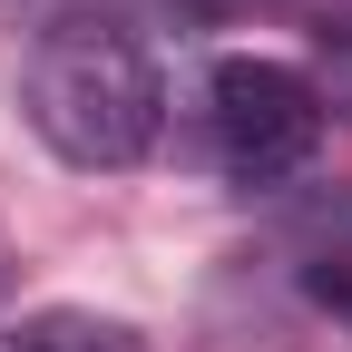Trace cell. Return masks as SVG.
<instances>
[{
	"label": "cell",
	"mask_w": 352,
	"mask_h": 352,
	"mask_svg": "<svg viewBox=\"0 0 352 352\" xmlns=\"http://www.w3.org/2000/svg\"><path fill=\"white\" fill-rule=\"evenodd\" d=\"M20 98H30V127L50 138V157L88 166V176H108V166H138L157 147V127H166V88L147 69V50L127 30H50L30 50V78H20Z\"/></svg>",
	"instance_id": "1"
},
{
	"label": "cell",
	"mask_w": 352,
	"mask_h": 352,
	"mask_svg": "<svg viewBox=\"0 0 352 352\" xmlns=\"http://www.w3.org/2000/svg\"><path fill=\"white\" fill-rule=\"evenodd\" d=\"M206 127H215V157H226L245 186H274V176H294L303 157H314L323 98H314V78L284 69V59H215Z\"/></svg>",
	"instance_id": "2"
},
{
	"label": "cell",
	"mask_w": 352,
	"mask_h": 352,
	"mask_svg": "<svg viewBox=\"0 0 352 352\" xmlns=\"http://www.w3.org/2000/svg\"><path fill=\"white\" fill-rule=\"evenodd\" d=\"M0 352H138V323L78 314V303H50V314H20L10 333H0Z\"/></svg>",
	"instance_id": "3"
},
{
	"label": "cell",
	"mask_w": 352,
	"mask_h": 352,
	"mask_svg": "<svg viewBox=\"0 0 352 352\" xmlns=\"http://www.w3.org/2000/svg\"><path fill=\"white\" fill-rule=\"evenodd\" d=\"M314 98L352 118V10H333V20L314 30Z\"/></svg>",
	"instance_id": "4"
},
{
	"label": "cell",
	"mask_w": 352,
	"mask_h": 352,
	"mask_svg": "<svg viewBox=\"0 0 352 352\" xmlns=\"http://www.w3.org/2000/svg\"><path fill=\"white\" fill-rule=\"evenodd\" d=\"M303 294H314L333 323H352V245H333V254H314V264H303Z\"/></svg>",
	"instance_id": "5"
}]
</instances>
